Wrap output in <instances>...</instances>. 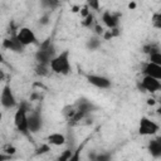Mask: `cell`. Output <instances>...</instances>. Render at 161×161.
<instances>
[{"mask_svg": "<svg viewBox=\"0 0 161 161\" xmlns=\"http://www.w3.org/2000/svg\"><path fill=\"white\" fill-rule=\"evenodd\" d=\"M54 54H55V48H54V45L52 43V39L48 38L42 44H39V48L35 52V60L38 62V64L49 65L50 62L55 57Z\"/></svg>", "mask_w": 161, "mask_h": 161, "instance_id": "1", "label": "cell"}, {"mask_svg": "<svg viewBox=\"0 0 161 161\" xmlns=\"http://www.w3.org/2000/svg\"><path fill=\"white\" fill-rule=\"evenodd\" d=\"M49 67H50L52 72H54L57 74H63V75L69 74L72 70L70 62H69V50L65 49L62 53H59L58 55H55L54 59L50 62Z\"/></svg>", "mask_w": 161, "mask_h": 161, "instance_id": "2", "label": "cell"}, {"mask_svg": "<svg viewBox=\"0 0 161 161\" xmlns=\"http://www.w3.org/2000/svg\"><path fill=\"white\" fill-rule=\"evenodd\" d=\"M14 125L16 130L30 138V131H29V123H28V104L26 102H21L18 107L15 114H14Z\"/></svg>", "mask_w": 161, "mask_h": 161, "instance_id": "3", "label": "cell"}, {"mask_svg": "<svg viewBox=\"0 0 161 161\" xmlns=\"http://www.w3.org/2000/svg\"><path fill=\"white\" fill-rule=\"evenodd\" d=\"M158 130H160V127L156 122H153L152 119H150L147 117H141L140 123H138V133L141 136L155 135V133H157Z\"/></svg>", "mask_w": 161, "mask_h": 161, "instance_id": "4", "label": "cell"}, {"mask_svg": "<svg viewBox=\"0 0 161 161\" xmlns=\"http://www.w3.org/2000/svg\"><path fill=\"white\" fill-rule=\"evenodd\" d=\"M16 36H18L19 42H20L24 47L30 45V44H36V45H39L38 39H36V36H35L34 31H33L30 28H26V26L20 28V29L18 30Z\"/></svg>", "mask_w": 161, "mask_h": 161, "instance_id": "5", "label": "cell"}, {"mask_svg": "<svg viewBox=\"0 0 161 161\" xmlns=\"http://www.w3.org/2000/svg\"><path fill=\"white\" fill-rule=\"evenodd\" d=\"M0 99H1L3 107L6 108V109H10V108L16 106V99H15V96H14V93L11 91L10 84H5L4 86L3 91H1V98Z\"/></svg>", "mask_w": 161, "mask_h": 161, "instance_id": "6", "label": "cell"}, {"mask_svg": "<svg viewBox=\"0 0 161 161\" xmlns=\"http://www.w3.org/2000/svg\"><path fill=\"white\" fill-rule=\"evenodd\" d=\"M28 123H29V131L31 133H36L43 126L42 112L39 109H35V111L30 112V114L28 116Z\"/></svg>", "mask_w": 161, "mask_h": 161, "instance_id": "7", "label": "cell"}, {"mask_svg": "<svg viewBox=\"0 0 161 161\" xmlns=\"http://www.w3.org/2000/svg\"><path fill=\"white\" fill-rule=\"evenodd\" d=\"M3 48L15 52V53H23L24 52V45L19 42L16 35H10L3 40Z\"/></svg>", "mask_w": 161, "mask_h": 161, "instance_id": "8", "label": "cell"}, {"mask_svg": "<svg viewBox=\"0 0 161 161\" xmlns=\"http://www.w3.org/2000/svg\"><path fill=\"white\" fill-rule=\"evenodd\" d=\"M141 88L145 89L146 92H150V93H155L157 91L161 89V82L152 78V77H148V75H145L141 80Z\"/></svg>", "mask_w": 161, "mask_h": 161, "instance_id": "9", "label": "cell"}, {"mask_svg": "<svg viewBox=\"0 0 161 161\" xmlns=\"http://www.w3.org/2000/svg\"><path fill=\"white\" fill-rule=\"evenodd\" d=\"M119 18L121 14L119 13H111V11H104L102 14V21L104 23V25L109 29H116L118 26L119 23Z\"/></svg>", "mask_w": 161, "mask_h": 161, "instance_id": "10", "label": "cell"}, {"mask_svg": "<svg viewBox=\"0 0 161 161\" xmlns=\"http://www.w3.org/2000/svg\"><path fill=\"white\" fill-rule=\"evenodd\" d=\"M87 80L92 86L97 88H109L111 80L103 75H96V74H87Z\"/></svg>", "mask_w": 161, "mask_h": 161, "instance_id": "11", "label": "cell"}, {"mask_svg": "<svg viewBox=\"0 0 161 161\" xmlns=\"http://www.w3.org/2000/svg\"><path fill=\"white\" fill-rule=\"evenodd\" d=\"M142 73H143V75H148V77H152L157 80H161V65H157V64L148 62L143 65Z\"/></svg>", "mask_w": 161, "mask_h": 161, "instance_id": "12", "label": "cell"}, {"mask_svg": "<svg viewBox=\"0 0 161 161\" xmlns=\"http://www.w3.org/2000/svg\"><path fill=\"white\" fill-rule=\"evenodd\" d=\"M147 150L152 157H161V135L148 142Z\"/></svg>", "mask_w": 161, "mask_h": 161, "instance_id": "13", "label": "cell"}, {"mask_svg": "<svg viewBox=\"0 0 161 161\" xmlns=\"http://www.w3.org/2000/svg\"><path fill=\"white\" fill-rule=\"evenodd\" d=\"M48 143L49 145H53V146H62L65 143V137L64 135L59 133V132H54V133H50L48 137Z\"/></svg>", "mask_w": 161, "mask_h": 161, "instance_id": "14", "label": "cell"}, {"mask_svg": "<svg viewBox=\"0 0 161 161\" xmlns=\"http://www.w3.org/2000/svg\"><path fill=\"white\" fill-rule=\"evenodd\" d=\"M91 161H112L111 152H101V153H89Z\"/></svg>", "mask_w": 161, "mask_h": 161, "instance_id": "15", "label": "cell"}, {"mask_svg": "<svg viewBox=\"0 0 161 161\" xmlns=\"http://www.w3.org/2000/svg\"><path fill=\"white\" fill-rule=\"evenodd\" d=\"M75 112H77V107H75V104H68V106H65V107L63 108V111H62L64 118H65L68 122L74 117Z\"/></svg>", "mask_w": 161, "mask_h": 161, "instance_id": "16", "label": "cell"}, {"mask_svg": "<svg viewBox=\"0 0 161 161\" xmlns=\"http://www.w3.org/2000/svg\"><path fill=\"white\" fill-rule=\"evenodd\" d=\"M99 45H101V38L97 36V35L89 38V39L87 40V43H86V47H87L89 50H94V49H97Z\"/></svg>", "mask_w": 161, "mask_h": 161, "instance_id": "17", "label": "cell"}, {"mask_svg": "<svg viewBox=\"0 0 161 161\" xmlns=\"http://www.w3.org/2000/svg\"><path fill=\"white\" fill-rule=\"evenodd\" d=\"M49 69H50L49 65L38 64V65L35 67V74H36V75H40V77H45V75L49 74Z\"/></svg>", "mask_w": 161, "mask_h": 161, "instance_id": "18", "label": "cell"}, {"mask_svg": "<svg viewBox=\"0 0 161 161\" xmlns=\"http://www.w3.org/2000/svg\"><path fill=\"white\" fill-rule=\"evenodd\" d=\"M84 145H86V141H84V142H82V143H80V145L74 150L73 155H72V156H70V158H69V160H67V161H80V153H82V150H83Z\"/></svg>", "mask_w": 161, "mask_h": 161, "instance_id": "19", "label": "cell"}, {"mask_svg": "<svg viewBox=\"0 0 161 161\" xmlns=\"http://www.w3.org/2000/svg\"><path fill=\"white\" fill-rule=\"evenodd\" d=\"M157 52H160V48L156 44H147V45L143 47V53L148 54V57L153 53H157Z\"/></svg>", "mask_w": 161, "mask_h": 161, "instance_id": "20", "label": "cell"}, {"mask_svg": "<svg viewBox=\"0 0 161 161\" xmlns=\"http://www.w3.org/2000/svg\"><path fill=\"white\" fill-rule=\"evenodd\" d=\"M152 26L156 29H161V13H155L151 18Z\"/></svg>", "mask_w": 161, "mask_h": 161, "instance_id": "21", "label": "cell"}, {"mask_svg": "<svg viewBox=\"0 0 161 161\" xmlns=\"http://www.w3.org/2000/svg\"><path fill=\"white\" fill-rule=\"evenodd\" d=\"M118 35H119L118 28H116V29H109V30H107V31L103 34V39H104V40H109V39H112V38H114V36H118Z\"/></svg>", "mask_w": 161, "mask_h": 161, "instance_id": "22", "label": "cell"}, {"mask_svg": "<svg viewBox=\"0 0 161 161\" xmlns=\"http://www.w3.org/2000/svg\"><path fill=\"white\" fill-rule=\"evenodd\" d=\"M15 152H16V148L13 145H9V143L3 146V148H1V153H6V155H10V156H13Z\"/></svg>", "mask_w": 161, "mask_h": 161, "instance_id": "23", "label": "cell"}, {"mask_svg": "<svg viewBox=\"0 0 161 161\" xmlns=\"http://www.w3.org/2000/svg\"><path fill=\"white\" fill-rule=\"evenodd\" d=\"M148 62H151L153 64H157V65H161V52H157V53L151 54Z\"/></svg>", "mask_w": 161, "mask_h": 161, "instance_id": "24", "label": "cell"}, {"mask_svg": "<svg viewBox=\"0 0 161 161\" xmlns=\"http://www.w3.org/2000/svg\"><path fill=\"white\" fill-rule=\"evenodd\" d=\"M73 152H74V151H72V150H69V148L64 150V151H63V153L58 157V161H67V160H69V158H70V156L73 155Z\"/></svg>", "mask_w": 161, "mask_h": 161, "instance_id": "25", "label": "cell"}, {"mask_svg": "<svg viewBox=\"0 0 161 161\" xmlns=\"http://www.w3.org/2000/svg\"><path fill=\"white\" fill-rule=\"evenodd\" d=\"M48 151H50V146H49L48 143H43L40 147L36 148L35 155H44V153H47Z\"/></svg>", "mask_w": 161, "mask_h": 161, "instance_id": "26", "label": "cell"}, {"mask_svg": "<svg viewBox=\"0 0 161 161\" xmlns=\"http://www.w3.org/2000/svg\"><path fill=\"white\" fill-rule=\"evenodd\" d=\"M42 5H43L44 8H47L48 10H53L54 8H57V6H58V1H49V0H44V1H42Z\"/></svg>", "mask_w": 161, "mask_h": 161, "instance_id": "27", "label": "cell"}, {"mask_svg": "<svg viewBox=\"0 0 161 161\" xmlns=\"http://www.w3.org/2000/svg\"><path fill=\"white\" fill-rule=\"evenodd\" d=\"M92 23H93V14L91 13L87 18H84V20L82 21V25H83V26H86V28H91Z\"/></svg>", "mask_w": 161, "mask_h": 161, "instance_id": "28", "label": "cell"}, {"mask_svg": "<svg viewBox=\"0 0 161 161\" xmlns=\"http://www.w3.org/2000/svg\"><path fill=\"white\" fill-rule=\"evenodd\" d=\"M49 20H50L49 13H45V14L39 19V24H40V25H47V24L49 23Z\"/></svg>", "mask_w": 161, "mask_h": 161, "instance_id": "29", "label": "cell"}, {"mask_svg": "<svg viewBox=\"0 0 161 161\" xmlns=\"http://www.w3.org/2000/svg\"><path fill=\"white\" fill-rule=\"evenodd\" d=\"M87 6L88 8H91V9H93V10H99V3L98 1H88L87 3Z\"/></svg>", "mask_w": 161, "mask_h": 161, "instance_id": "30", "label": "cell"}, {"mask_svg": "<svg viewBox=\"0 0 161 161\" xmlns=\"http://www.w3.org/2000/svg\"><path fill=\"white\" fill-rule=\"evenodd\" d=\"M89 14H91V10H89V8H88L87 5H84V6L80 9V15H82V18L84 19V18H87Z\"/></svg>", "mask_w": 161, "mask_h": 161, "instance_id": "31", "label": "cell"}, {"mask_svg": "<svg viewBox=\"0 0 161 161\" xmlns=\"http://www.w3.org/2000/svg\"><path fill=\"white\" fill-rule=\"evenodd\" d=\"M94 31H96V35H97V36H101V35L104 34V33H103V28H102L99 24H96V26H94Z\"/></svg>", "mask_w": 161, "mask_h": 161, "instance_id": "32", "label": "cell"}, {"mask_svg": "<svg viewBox=\"0 0 161 161\" xmlns=\"http://www.w3.org/2000/svg\"><path fill=\"white\" fill-rule=\"evenodd\" d=\"M72 11H73V13L80 11V6H78V5H77V6H73V8H72Z\"/></svg>", "mask_w": 161, "mask_h": 161, "instance_id": "33", "label": "cell"}, {"mask_svg": "<svg viewBox=\"0 0 161 161\" xmlns=\"http://www.w3.org/2000/svg\"><path fill=\"white\" fill-rule=\"evenodd\" d=\"M155 103H156V101H155V99H151V98H150V99H147V104H148V106H153Z\"/></svg>", "mask_w": 161, "mask_h": 161, "instance_id": "34", "label": "cell"}, {"mask_svg": "<svg viewBox=\"0 0 161 161\" xmlns=\"http://www.w3.org/2000/svg\"><path fill=\"white\" fill-rule=\"evenodd\" d=\"M128 8H130V9H135V8H136V3H131V4L128 5Z\"/></svg>", "mask_w": 161, "mask_h": 161, "instance_id": "35", "label": "cell"}, {"mask_svg": "<svg viewBox=\"0 0 161 161\" xmlns=\"http://www.w3.org/2000/svg\"><path fill=\"white\" fill-rule=\"evenodd\" d=\"M156 112H157V114H161V107H158V108H157V111H156Z\"/></svg>", "mask_w": 161, "mask_h": 161, "instance_id": "36", "label": "cell"}]
</instances>
